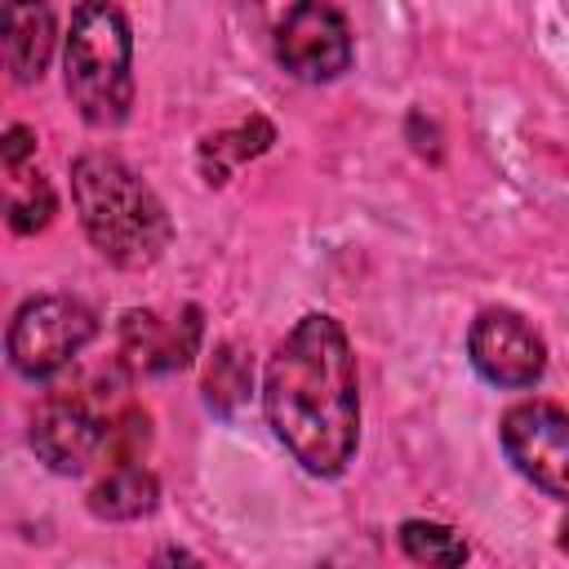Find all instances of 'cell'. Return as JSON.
<instances>
[{"label":"cell","instance_id":"6da1fadb","mask_svg":"<svg viewBox=\"0 0 569 569\" xmlns=\"http://www.w3.org/2000/svg\"><path fill=\"white\" fill-rule=\"evenodd\" d=\"M262 409L276 440L311 476H342L360 440V378L342 325L302 316L267 360Z\"/></svg>","mask_w":569,"mask_h":569},{"label":"cell","instance_id":"7a4b0ae2","mask_svg":"<svg viewBox=\"0 0 569 569\" xmlns=\"http://www.w3.org/2000/svg\"><path fill=\"white\" fill-rule=\"evenodd\" d=\"M71 200L84 236L116 267H129V271L151 267L173 240L160 196L120 156H107V151L80 156L71 164Z\"/></svg>","mask_w":569,"mask_h":569},{"label":"cell","instance_id":"3957f363","mask_svg":"<svg viewBox=\"0 0 569 569\" xmlns=\"http://www.w3.org/2000/svg\"><path fill=\"white\" fill-rule=\"evenodd\" d=\"M129 62H133V36L124 13L116 4H80L71 13L62 67H67V93L89 124L111 129L129 116L133 102Z\"/></svg>","mask_w":569,"mask_h":569},{"label":"cell","instance_id":"277c9868","mask_svg":"<svg viewBox=\"0 0 569 569\" xmlns=\"http://www.w3.org/2000/svg\"><path fill=\"white\" fill-rule=\"evenodd\" d=\"M93 333H98V316L84 302L62 293L31 298L9 320V365L31 382L53 378L93 342Z\"/></svg>","mask_w":569,"mask_h":569},{"label":"cell","instance_id":"5b68a950","mask_svg":"<svg viewBox=\"0 0 569 569\" xmlns=\"http://www.w3.org/2000/svg\"><path fill=\"white\" fill-rule=\"evenodd\" d=\"M502 449L511 467L542 493L569 502V413L547 400H525L502 413Z\"/></svg>","mask_w":569,"mask_h":569},{"label":"cell","instance_id":"8992f818","mask_svg":"<svg viewBox=\"0 0 569 569\" xmlns=\"http://www.w3.org/2000/svg\"><path fill=\"white\" fill-rule=\"evenodd\" d=\"M276 58L293 80H338L351 67V27L329 4H293L276 27Z\"/></svg>","mask_w":569,"mask_h":569},{"label":"cell","instance_id":"52a82bcc","mask_svg":"<svg viewBox=\"0 0 569 569\" xmlns=\"http://www.w3.org/2000/svg\"><path fill=\"white\" fill-rule=\"evenodd\" d=\"M471 365L493 387H533L547 369V347L533 325L507 307H485L467 333Z\"/></svg>","mask_w":569,"mask_h":569},{"label":"cell","instance_id":"ba28073f","mask_svg":"<svg viewBox=\"0 0 569 569\" xmlns=\"http://www.w3.org/2000/svg\"><path fill=\"white\" fill-rule=\"evenodd\" d=\"M200 307H182V311H129L120 320V356L138 369V373H173L187 369L191 356L200 351Z\"/></svg>","mask_w":569,"mask_h":569},{"label":"cell","instance_id":"9c48e42d","mask_svg":"<svg viewBox=\"0 0 569 569\" xmlns=\"http://www.w3.org/2000/svg\"><path fill=\"white\" fill-rule=\"evenodd\" d=\"M31 449L62 476L84 471L107 449V422L76 396H53L31 418Z\"/></svg>","mask_w":569,"mask_h":569},{"label":"cell","instance_id":"30bf717a","mask_svg":"<svg viewBox=\"0 0 569 569\" xmlns=\"http://www.w3.org/2000/svg\"><path fill=\"white\" fill-rule=\"evenodd\" d=\"M156 476L142 462H120L89 489V511L102 520H133L156 507Z\"/></svg>","mask_w":569,"mask_h":569},{"label":"cell","instance_id":"8fae6325","mask_svg":"<svg viewBox=\"0 0 569 569\" xmlns=\"http://www.w3.org/2000/svg\"><path fill=\"white\" fill-rule=\"evenodd\" d=\"M4 53H9V71L18 84H31L40 80L49 53H53V13L49 9H36V4H18L9 9V40H4Z\"/></svg>","mask_w":569,"mask_h":569},{"label":"cell","instance_id":"7c38bea8","mask_svg":"<svg viewBox=\"0 0 569 569\" xmlns=\"http://www.w3.org/2000/svg\"><path fill=\"white\" fill-rule=\"evenodd\" d=\"M271 142H276V129L262 116H253V120H244V124H236L227 133L204 138V147H200V173H204V182H213V187L227 182L231 169H240L244 160L262 156Z\"/></svg>","mask_w":569,"mask_h":569},{"label":"cell","instance_id":"4fadbf2b","mask_svg":"<svg viewBox=\"0 0 569 569\" xmlns=\"http://www.w3.org/2000/svg\"><path fill=\"white\" fill-rule=\"evenodd\" d=\"M400 547L413 565H427V569H462L467 565V542L458 529L449 525H436V520H405L400 525Z\"/></svg>","mask_w":569,"mask_h":569},{"label":"cell","instance_id":"5bb4252c","mask_svg":"<svg viewBox=\"0 0 569 569\" xmlns=\"http://www.w3.org/2000/svg\"><path fill=\"white\" fill-rule=\"evenodd\" d=\"M249 382H253L249 356H244L236 342H222V347L213 351L209 373H204V400H209L218 413H231L236 405L249 400Z\"/></svg>","mask_w":569,"mask_h":569},{"label":"cell","instance_id":"9a60e30c","mask_svg":"<svg viewBox=\"0 0 569 569\" xmlns=\"http://www.w3.org/2000/svg\"><path fill=\"white\" fill-rule=\"evenodd\" d=\"M13 178H22V182H18L13 196H9V227H13L18 236H31V231L49 227L58 200H53V187H49L40 173H13Z\"/></svg>","mask_w":569,"mask_h":569},{"label":"cell","instance_id":"2e32d148","mask_svg":"<svg viewBox=\"0 0 569 569\" xmlns=\"http://www.w3.org/2000/svg\"><path fill=\"white\" fill-rule=\"evenodd\" d=\"M4 169L9 173H22V160L27 156H36V138H31V129H22V124H13L9 133H4Z\"/></svg>","mask_w":569,"mask_h":569},{"label":"cell","instance_id":"e0dca14e","mask_svg":"<svg viewBox=\"0 0 569 569\" xmlns=\"http://www.w3.org/2000/svg\"><path fill=\"white\" fill-rule=\"evenodd\" d=\"M151 569H204V560H196V556L182 551V547H164V551L151 560Z\"/></svg>","mask_w":569,"mask_h":569},{"label":"cell","instance_id":"ac0fdd59","mask_svg":"<svg viewBox=\"0 0 569 569\" xmlns=\"http://www.w3.org/2000/svg\"><path fill=\"white\" fill-rule=\"evenodd\" d=\"M560 547L569 551V516H565V525H560Z\"/></svg>","mask_w":569,"mask_h":569}]
</instances>
